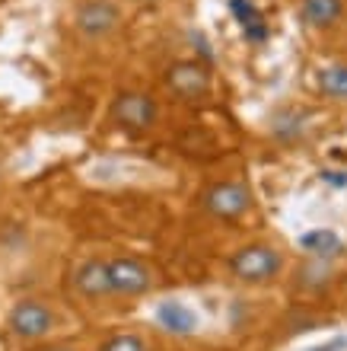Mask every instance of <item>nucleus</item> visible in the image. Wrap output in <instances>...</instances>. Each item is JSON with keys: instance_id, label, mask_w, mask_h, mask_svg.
<instances>
[{"instance_id": "7", "label": "nucleus", "mask_w": 347, "mask_h": 351, "mask_svg": "<svg viewBox=\"0 0 347 351\" xmlns=\"http://www.w3.org/2000/svg\"><path fill=\"white\" fill-rule=\"evenodd\" d=\"M10 329L19 339H42L55 329V313L38 300H19L10 313Z\"/></svg>"}, {"instance_id": "4", "label": "nucleus", "mask_w": 347, "mask_h": 351, "mask_svg": "<svg viewBox=\"0 0 347 351\" xmlns=\"http://www.w3.org/2000/svg\"><path fill=\"white\" fill-rule=\"evenodd\" d=\"M201 208L217 221H239L252 211V189L242 179H220L201 192Z\"/></svg>"}, {"instance_id": "9", "label": "nucleus", "mask_w": 347, "mask_h": 351, "mask_svg": "<svg viewBox=\"0 0 347 351\" xmlns=\"http://www.w3.org/2000/svg\"><path fill=\"white\" fill-rule=\"evenodd\" d=\"M344 16V0H300V19L309 29H331Z\"/></svg>"}, {"instance_id": "1", "label": "nucleus", "mask_w": 347, "mask_h": 351, "mask_svg": "<svg viewBox=\"0 0 347 351\" xmlns=\"http://www.w3.org/2000/svg\"><path fill=\"white\" fill-rule=\"evenodd\" d=\"M73 32L86 42H105L125 26V10L118 0H80L73 7Z\"/></svg>"}, {"instance_id": "2", "label": "nucleus", "mask_w": 347, "mask_h": 351, "mask_svg": "<svg viewBox=\"0 0 347 351\" xmlns=\"http://www.w3.org/2000/svg\"><path fill=\"white\" fill-rule=\"evenodd\" d=\"M163 80L169 86V93L182 102H207L214 96V74L198 58H179V61H172V64L166 67Z\"/></svg>"}, {"instance_id": "15", "label": "nucleus", "mask_w": 347, "mask_h": 351, "mask_svg": "<svg viewBox=\"0 0 347 351\" xmlns=\"http://www.w3.org/2000/svg\"><path fill=\"white\" fill-rule=\"evenodd\" d=\"M325 179H329V182H335V185H344V182H347V179H344V176H341V173H329V176H325Z\"/></svg>"}, {"instance_id": "6", "label": "nucleus", "mask_w": 347, "mask_h": 351, "mask_svg": "<svg viewBox=\"0 0 347 351\" xmlns=\"http://www.w3.org/2000/svg\"><path fill=\"white\" fill-rule=\"evenodd\" d=\"M109 262V281H112V294L121 297H140L153 287V271L144 259L138 256H115Z\"/></svg>"}, {"instance_id": "3", "label": "nucleus", "mask_w": 347, "mask_h": 351, "mask_svg": "<svg viewBox=\"0 0 347 351\" xmlns=\"http://www.w3.org/2000/svg\"><path fill=\"white\" fill-rule=\"evenodd\" d=\"M159 102L144 90H121L109 106V119L118 125V128L131 131V134H144V131L156 128L159 121Z\"/></svg>"}, {"instance_id": "5", "label": "nucleus", "mask_w": 347, "mask_h": 351, "mask_svg": "<svg viewBox=\"0 0 347 351\" xmlns=\"http://www.w3.org/2000/svg\"><path fill=\"white\" fill-rule=\"evenodd\" d=\"M281 265H283V256L274 246H268V243H248L239 252H233V259H229V271L239 281H246V285L271 281L281 271Z\"/></svg>"}, {"instance_id": "14", "label": "nucleus", "mask_w": 347, "mask_h": 351, "mask_svg": "<svg viewBox=\"0 0 347 351\" xmlns=\"http://www.w3.org/2000/svg\"><path fill=\"white\" fill-rule=\"evenodd\" d=\"M99 351H150V348H146V342L140 339V335H134V332H115L112 339H105V345H102Z\"/></svg>"}, {"instance_id": "10", "label": "nucleus", "mask_w": 347, "mask_h": 351, "mask_svg": "<svg viewBox=\"0 0 347 351\" xmlns=\"http://www.w3.org/2000/svg\"><path fill=\"white\" fill-rule=\"evenodd\" d=\"M156 323L172 335H192L198 329V316L192 306L179 304V300H163L156 306Z\"/></svg>"}, {"instance_id": "8", "label": "nucleus", "mask_w": 347, "mask_h": 351, "mask_svg": "<svg viewBox=\"0 0 347 351\" xmlns=\"http://www.w3.org/2000/svg\"><path fill=\"white\" fill-rule=\"evenodd\" d=\"M70 287L80 297L99 300V297L112 294V281H109V262L105 259H86L70 271Z\"/></svg>"}, {"instance_id": "16", "label": "nucleus", "mask_w": 347, "mask_h": 351, "mask_svg": "<svg viewBox=\"0 0 347 351\" xmlns=\"http://www.w3.org/2000/svg\"><path fill=\"white\" fill-rule=\"evenodd\" d=\"M42 351H70V348H42Z\"/></svg>"}, {"instance_id": "13", "label": "nucleus", "mask_w": 347, "mask_h": 351, "mask_svg": "<svg viewBox=\"0 0 347 351\" xmlns=\"http://www.w3.org/2000/svg\"><path fill=\"white\" fill-rule=\"evenodd\" d=\"M319 90L331 99H347V64H331L319 74Z\"/></svg>"}, {"instance_id": "12", "label": "nucleus", "mask_w": 347, "mask_h": 351, "mask_svg": "<svg viewBox=\"0 0 347 351\" xmlns=\"http://www.w3.org/2000/svg\"><path fill=\"white\" fill-rule=\"evenodd\" d=\"M300 246L306 252H312V256H316V259H335V256H338L341 252V240L338 237H335V233L331 230H312V233H303L300 237Z\"/></svg>"}, {"instance_id": "11", "label": "nucleus", "mask_w": 347, "mask_h": 351, "mask_svg": "<svg viewBox=\"0 0 347 351\" xmlns=\"http://www.w3.org/2000/svg\"><path fill=\"white\" fill-rule=\"evenodd\" d=\"M229 13H233V19L242 26L248 42L265 38V19H261V13H258V7L252 0H229Z\"/></svg>"}]
</instances>
